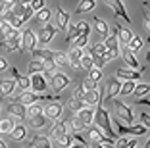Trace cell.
I'll list each match as a JSON object with an SVG mask.
<instances>
[{"mask_svg":"<svg viewBox=\"0 0 150 148\" xmlns=\"http://www.w3.org/2000/svg\"><path fill=\"white\" fill-rule=\"evenodd\" d=\"M2 2H4V8H12V4L16 0H2Z\"/></svg>","mask_w":150,"mask_h":148,"instance_id":"91938a15","label":"cell"},{"mask_svg":"<svg viewBox=\"0 0 150 148\" xmlns=\"http://www.w3.org/2000/svg\"><path fill=\"white\" fill-rule=\"evenodd\" d=\"M87 42H88V35H77V39L71 42V46H75V48H87Z\"/></svg>","mask_w":150,"mask_h":148,"instance_id":"ee69618b","label":"cell"},{"mask_svg":"<svg viewBox=\"0 0 150 148\" xmlns=\"http://www.w3.org/2000/svg\"><path fill=\"white\" fill-rule=\"evenodd\" d=\"M81 54H83V48H75V46H71V50L67 52V62L73 69H81V64H79Z\"/></svg>","mask_w":150,"mask_h":148,"instance_id":"ac0fdd59","label":"cell"},{"mask_svg":"<svg viewBox=\"0 0 150 148\" xmlns=\"http://www.w3.org/2000/svg\"><path fill=\"white\" fill-rule=\"evenodd\" d=\"M16 89H19V92H23V91H31V81H29V77L19 73L18 77H16Z\"/></svg>","mask_w":150,"mask_h":148,"instance_id":"83f0119b","label":"cell"},{"mask_svg":"<svg viewBox=\"0 0 150 148\" xmlns=\"http://www.w3.org/2000/svg\"><path fill=\"white\" fill-rule=\"evenodd\" d=\"M104 52H106L104 42H94L93 46L88 48V54H91V56H104Z\"/></svg>","mask_w":150,"mask_h":148,"instance_id":"f35d334b","label":"cell"},{"mask_svg":"<svg viewBox=\"0 0 150 148\" xmlns=\"http://www.w3.org/2000/svg\"><path fill=\"white\" fill-rule=\"evenodd\" d=\"M114 123H115V127H117L119 135L139 137V135H146V133H148V127H146V125H135V123H127V125H123V121H119L117 118H114Z\"/></svg>","mask_w":150,"mask_h":148,"instance_id":"5b68a950","label":"cell"},{"mask_svg":"<svg viewBox=\"0 0 150 148\" xmlns=\"http://www.w3.org/2000/svg\"><path fill=\"white\" fill-rule=\"evenodd\" d=\"M144 21H142V25H144L146 31H150V13H148V2H144Z\"/></svg>","mask_w":150,"mask_h":148,"instance_id":"816d5d0a","label":"cell"},{"mask_svg":"<svg viewBox=\"0 0 150 148\" xmlns=\"http://www.w3.org/2000/svg\"><path fill=\"white\" fill-rule=\"evenodd\" d=\"M94 6H96V2H94V0H79V4H77L75 12H77V13L91 12V10H94Z\"/></svg>","mask_w":150,"mask_h":148,"instance_id":"f546056e","label":"cell"},{"mask_svg":"<svg viewBox=\"0 0 150 148\" xmlns=\"http://www.w3.org/2000/svg\"><path fill=\"white\" fill-rule=\"evenodd\" d=\"M21 48V31L19 29H12L8 35L4 37V40L0 42V50L6 52H18Z\"/></svg>","mask_w":150,"mask_h":148,"instance_id":"7a4b0ae2","label":"cell"},{"mask_svg":"<svg viewBox=\"0 0 150 148\" xmlns=\"http://www.w3.org/2000/svg\"><path fill=\"white\" fill-rule=\"evenodd\" d=\"M71 83V79L67 77L66 73H60V71H54L52 75H50V81H48V87L52 89V92H62L64 89H67Z\"/></svg>","mask_w":150,"mask_h":148,"instance_id":"8992f818","label":"cell"},{"mask_svg":"<svg viewBox=\"0 0 150 148\" xmlns=\"http://www.w3.org/2000/svg\"><path fill=\"white\" fill-rule=\"evenodd\" d=\"M119 89H121V79H117V77H112L110 81H108V100L110 98H115V96L119 94Z\"/></svg>","mask_w":150,"mask_h":148,"instance_id":"cb8c5ba5","label":"cell"},{"mask_svg":"<svg viewBox=\"0 0 150 148\" xmlns=\"http://www.w3.org/2000/svg\"><path fill=\"white\" fill-rule=\"evenodd\" d=\"M10 137H12L13 140H23L27 137V127L23 125V123H16L13 129L10 131Z\"/></svg>","mask_w":150,"mask_h":148,"instance_id":"484cf974","label":"cell"},{"mask_svg":"<svg viewBox=\"0 0 150 148\" xmlns=\"http://www.w3.org/2000/svg\"><path fill=\"white\" fill-rule=\"evenodd\" d=\"M119 54L123 56V62L127 64V67H131V69H139L141 73L144 71V69L141 67V65H139V60L135 58V52H131V50H129V48H127V44H123V48L119 50Z\"/></svg>","mask_w":150,"mask_h":148,"instance_id":"7c38bea8","label":"cell"},{"mask_svg":"<svg viewBox=\"0 0 150 148\" xmlns=\"http://www.w3.org/2000/svg\"><path fill=\"white\" fill-rule=\"evenodd\" d=\"M44 4H46V0H31V2H29V6L33 8V12H39L40 8H44Z\"/></svg>","mask_w":150,"mask_h":148,"instance_id":"f907efd6","label":"cell"},{"mask_svg":"<svg viewBox=\"0 0 150 148\" xmlns=\"http://www.w3.org/2000/svg\"><path fill=\"white\" fill-rule=\"evenodd\" d=\"M6 112H10L12 118H18V119L27 118V106L21 104V102H10V104L6 106Z\"/></svg>","mask_w":150,"mask_h":148,"instance_id":"9a60e30c","label":"cell"},{"mask_svg":"<svg viewBox=\"0 0 150 148\" xmlns=\"http://www.w3.org/2000/svg\"><path fill=\"white\" fill-rule=\"evenodd\" d=\"M141 119H142V125H146V127L150 125V115H148V112H142Z\"/></svg>","mask_w":150,"mask_h":148,"instance_id":"11a10c76","label":"cell"},{"mask_svg":"<svg viewBox=\"0 0 150 148\" xmlns=\"http://www.w3.org/2000/svg\"><path fill=\"white\" fill-rule=\"evenodd\" d=\"M4 10H6V8H4V2H2V0H0V16H2V13H4Z\"/></svg>","mask_w":150,"mask_h":148,"instance_id":"6125c7cd","label":"cell"},{"mask_svg":"<svg viewBox=\"0 0 150 148\" xmlns=\"http://www.w3.org/2000/svg\"><path fill=\"white\" fill-rule=\"evenodd\" d=\"M135 83L137 81H121V89H119L117 96H131L133 89H135Z\"/></svg>","mask_w":150,"mask_h":148,"instance_id":"836d02e7","label":"cell"},{"mask_svg":"<svg viewBox=\"0 0 150 148\" xmlns=\"http://www.w3.org/2000/svg\"><path fill=\"white\" fill-rule=\"evenodd\" d=\"M35 16H37V21L44 25V23L50 21V18H52V12H50L48 8H40L39 12H35Z\"/></svg>","mask_w":150,"mask_h":148,"instance_id":"1f68e13d","label":"cell"},{"mask_svg":"<svg viewBox=\"0 0 150 148\" xmlns=\"http://www.w3.org/2000/svg\"><path fill=\"white\" fill-rule=\"evenodd\" d=\"M0 112H2V106H0Z\"/></svg>","mask_w":150,"mask_h":148,"instance_id":"03108f58","label":"cell"},{"mask_svg":"<svg viewBox=\"0 0 150 148\" xmlns=\"http://www.w3.org/2000/svg\"><path fill=\"white\" fill-rule=\"evenodd\" d=\"M135 102H137V104H142V106H150V100H148V98H141V96H137V98H135Z\"/></svg>","mask_w":150,"mask_h":148,"instance_id":"6f0895ef","label":"cell"},{"mask_svg":"<svg viewBox=\"0 0 150 148\" xmlns=\"http://www.w3.org/2000/svg\"><path fill=\"white\" fill-rule=\"evenodd\" d=\"M75 115L79 118V121L83 123V127L93 125V121H94V106H83Z\"/></svg>","mask_w":150,"mask_h":148,"instance_id":"5bb4252c","label":"cell"},{"mask_svg":"<svg viewBox=\"0 0 150 148\" xmlns=\"http://www.w3.org/2000/svg\"><path fill=\"white\" fill-rule=\"evenodd\" d=\"M62 112H64V106L60 104L58 100H50L46 106H42V113H44V118L48 119V121L60 119V118H62Z\"/></svg>","mask_w":150,"mask_h":148,"instance_id":"ba28073f","label":"cell"},{"mask_svg":"<svg viewBox=\"0 0 150 148\" xmlns=\"http://www.w3.org/2000/svg\"><path fill=\"white\" fill-rule=\"evenodd\" d=\"M29 81H31V91L33 92H42L48 91V79L44 77V73H31L29 75Z\"/></svg>","mask_w":150,"mask_h":148,"instance_id":"9c48e42d","label":"cell"},{"mask_svg":"<svg viewBox=\"0 0 150 148\" xmlns=\"http://www.w3.org/2000/svg\"><path fill=\"white\" fill-rule=\"evenodd\" d=\"M16 121L13 118H2L0 119V135H10V131L13 129Z\"/></svg>","mask_w":150,"mask_h":148,"instance_id":"f1b7e54d","label":"cell"},{"mask_svg":"<svg viewBox=\"0 0 150 148\" xmlns=\"http://www.w3.org/2000/svg\"><path fill=\"white\" fill-rule=\"evenodd\" d=\"M33 16H35V12H33V8H31V6H27L25 13H23V16H21V23H27V21H29V19L33 18Z\"/></svg>","mask_w":150,"mask_h":148,"instance_id":"f5cc1de1","label":"cell"},{"mask_svg":"<svg viewBox=\"0 0 150 148\" xmlns=\"http://www.w3.org/2000/svg\"><path fill=\"white\" fill-rule=\"evenodd\" d=\"M67 148H85L83 144H71V146H67Z\"/></svg>","mask_w":150,"mask_h":148,"instance_id":"be15d7a7","label":"cell"},{"mask_svg":"<svg viewBox=\"0 0 150 148\" xmlns=\"http://www.w3.org/2000/svg\"><path fill=\"white\" fill-rule=\"evenodd\" d=\"M67 129H71L73 133H81L85 127H83V123L79 121V118H77V115H73V118L67 121Z\"/></svg>","mask_w":150,"mask_h":148,"instance_id":"74e56055","label":"cell"},{"mask_svg":"<svg viewBox=\"0 0 150 148\" xmlns=\"http://www.w3.org/2000/svg\"><path fill=\"white\" fill-rule=\"evenodd\" d=\"M56 33H58V27L56 25H52V23H44L42 25V29L39 31V37H37V40L39 42H42V44H46V42H50V40L56 37Z\"/></svg>","mask_w":150,"mask_h":148,"instance_id":"8fae6325","label":"cell"},{"mask_svg":"<svg viewBox=\"0 0 150 148\" xmlns=\"http://www.w3.org/2000/svg\"><path fill=\"white\" fill-rule=\"evenodd\" d=\"M115 77L121 81H141L142 73L139 69H131V67H119L115 71Z\"/></svg>","mask_w":150,"mask_h":148,"instance_id":"4fadbf2b","label":"cell"},{"mask_svg":"<svg viewBox=\"0 0 150 148\" xmlns=\"http://www.w3.org/2000/svg\"><path fill=\"white\" fill-rule=\"evenodd\" d=\"M29 148H52V142H50V137L46 135H35L29 142Z\"/></svg>","mask_w":150,"mask_h":148,"instance_id":"d6986e66","label":"cell"},{"mask_svg":"<svg viewBox=\"0 0 150 148\" xmlns=\"http://www.w3.org/2000/svg\"><path fill=\"white\" fill-rule=\"evenodd\" d=\"M115 148H137V140L135 139H115Z\"/></svg>","mask_w":150,"mask_h":148,"instance_id":"60d3db41","label":"cell"},{"mask_svg":"<svg viewBox=\"0 0 150 148\" xmlns=\"http://www.w3.org/2000/svg\"><path fill=\"white\" fill-rule=\"evenodd\" d=\"M8 67H10V64L4 60V58H0V71H8Z\"/></svg>","mask_w":150,"mask_h":148,"instance_id":"680465c9","label":"cell"},{"mask_svg":"<svg viewBox=\"0 0 150 148\" xmlns=\"http://www.w3.org/2000/svg\"><path fill=\"white\" fill-rule=\"evenodd\" d=\"M29 125L33 127V129H42V127H46V123H48V119L44 118V113H37V115H29Z\"/></svg>","mask_w":150,"mask_h":148,"instance_id":"d4e9b609","label":"cell"},{"mask_svg":"<svg viewBox=\"0 0 150 148\" xmlns=\"http://www.w3.org/2000/svg\"><path fill=\"white\" fill-rule=\"evenodd\" d=\"M31 54H33V60H39L42 64L52 60V50H48V48H33Z\"/></svg>","mask_w":150,"mask_h":148,"instance_id":"603a6c76","label":"cell"},{"mask_svg":"<svg viewBox=\"0 0 150 148\" xmlns=\"http://www.w3.org/2000/svg\"><path fill=\"white\" fill-rule=\"evenodd\" d=\"M56 27L58 29H64V31L69 27V13H67L62 6L56 8Z\"/></svg>","mask_w":150,"mask_h":148,"instance_id":"e0dca14e","label":"cell"},{"mask_svg":"<svg viewBox=\"0 0 150 148\" xmlns=\"http://www.w3.org/2000/svg\"><path fill=\"white\" fill-rule=\"evenodd\" d=\"M71 140H73V137L69 135V133H66V135H62L60 139H58V144L62 148H67V146H71Z\"/></svg>","mask_w":150,"mask_h":148,"instance_id":"681fc988","label":"cell"},{"mask_svg":"<svg viewBox=\"0 0 150 148\" xmlns=\"http://www.w3.org/2000/svg\"><path fill=\"white\" fill-rule=\"evenodd\" d=\"M135 35L133 31H129V29H125L121 23H115V37H117V40L121 44H127L129 40H131V37Z\"/></svg>","mask_w":150,"mask_h":148,"instance_id":"ffe728a7","label":"cell"},{"mask_svg":"<svg viewBox=\"0 0 150 148\" xmlns=\"http://www.w3.org/2000/svg\"><path fill=\"white\" fill-rule=\"evenodd\" d=\"M150 92V85L148 83H135V89H133L131 96H144Z\"/></svg>","mask_w":150,"mask_h":148,"instance_id":"d6a6232c","label":"cell"},{"mask_svg":"<svg viewBox=\"0 0 150 148\" xmlns=\"http://www.w3.org/2000/svg\"><path fill=\"white\" fill-rule=\"evenodd\" d=\"M83 106H85V102H83V100H79V98H73V96H71L69 102H67V108H69L71 112H79Z\"/></svg>","mask_w":150,"mask_h":148,"instance_id":"b9f144b4","label":"cell"},{"mask_svg":"<svg viewBox=\"0 0 150 148\" xmlns=\"http://www.w3.org/2000/svg\"><path fill=\"white\" fill-rule=\"evenodd\" d=\"M104 46H106V50H114L115 54H119V40L115 35H110L108 33L106 37H104Z\"/></svg>","mask_w":150,"mask_h":148,"instance_id":"4316f807","label":"cell"},{"mask_svg":"<svg viewBox=\"0 0 150 148\" xmlns=\"http://www.w3.org/2000/svg\"><path fill=\"white\" fill-rule=\"evenodd\" d=\"M27 69H29V75H31V73H42V71H44V64L39 62V60H31L29 65H27Z\"/></svg>","mask_w":150,"mask_h":148,"instance_id":"8d00e7d4","label":"cell"},{"mask_svg":"<svg viewBox=\"0 0 150 148\" xmlns=\"http://www.w3.org/2000/svg\"><path fill=\"white\" fill-rule=\"evenodd\" d=\"M88 77L98 83V81H102V77H104V75H102V69H100V67H91V69H88Z\"/></svg>","mask_w":150,"mask_h":148,"instance_id":"7dc6e473","label":"cell"},{"mask_svg":"<svg viewBox=\"0 0 150 148\" xmlns=\"http://www.w3.org/2000/svg\"><path fill=\"white\" fill-rule=\"evenodd\" d=\"M12 29H13V27L10 25L8 21H6V19L2 18V16H0V37H6V35H8V33H10Z\"/></svg>","mask_w":150,"mask_h":148,"instance_id":"bcb514c9","label":"cell"},{"mask_svg":"<svg viewBox=\"0 0 150 148\" xmlns=\"http://www.w3.org/2000/svg\"><path fill=\"white\" fill-rule=\"evenodd\" d=\"M81 87H83L85 91H94V89H98V83H96V81H93L91 77H87V79H83Z\"/></svg>","mask_w":150,"mask_h":148,"instance_id":"c3c4849f","label":"cell"},{"mask_svg":"<svg viewBox=\"0 0 150 148\" xmlns=\"http://www.w3.org/2000/svg\"><path fill=\"white\" fill-rule=\"evenodd\" d=\"M127 48L131 50V52H139V50L142 48V39H141L139 35H133L131 40L127 42Z\"/></svg>","mask_w":150,"mask_h":148,"instance_id":"e575fe53","label":"cell"},{"mask_svg":"<svg viewBox=\"0 0 150 148\" xmlns=\"http://www.w3.org/2000/svg\"><path fill=\"white\" fill-rule=\"evenodd\" d=\"M81 67H83V69H91V67H93V56H91V54H88V50H85L83 48V54H81Z\"/></svg>","mask_w":150,"mask_h":148,"instance_id":"d590c367","label":"cell"},{"mask_svg":"<svg viewBox=\"0 0 150 148\" xmlns=\"http://www.w3.org/2000/svg\"><path fill=\"white\" fill-rule=\"evenodd\" d=\"M16 2H18V4H25V6H27L29 2H31V0H16Z\"/></svg>","mask_w":150,"mask_h":148,"instance_id":"94428289","label":"cell"},{"mask_svg":"<svg viewBox=\"0 0 150 148\" xmlns=\"http://www.w3.org/2000/svg\"><path fill=\"white\" fill-rule=\"evenodd\" d=\"M83 102L85 106H96L102 102V94H100V87L94 89V91H85L83 94Z\"/></svg>","mask_w":150,"mask_h":148,"instance_id":"2e32d148","label":"cell"},{"mask_svg":"<svg viewBox=\"0 0 150 148\" xmlns=\"http://www.w3.org/2000/svg\"><path fill=\"white\" fill-rule=\"evenodd\" d=\"M83 94H85V89L79 85V87L73 91V94H71V96H73V98H79V100H83Z\"/></svg>","mask_w":150,"mask_h":148,"instance_id":"db71d44e","label":"cell"},{"mask_svg":"<svg viewBox=\"0 0 150 148\" xmlns=\"http://www.w3.org/2000/svg\"><path fill=\"white\" fill-rule=\"evenodd\" d=\"M0 148H6V142H4L2 139H0Z\"/></svg>","mask_w":150,"mask_h":148,"instance_id":"e7e4bbea","label":"cell"},{"mask_svg":"<svg viewBox=\"0 0 150 148\" xmlns=\"http://www.w3.org/2000/svg\"><path fill=\"white\" fill-rule=\"evenodd\" d=\"M52 60H54V64L58 65V67H62V65H66L67 64V54L66 52H52Z\"/></svg>","mask_w":150,"mask_h":148,"instance_id":"ab89813d","label":"cell"},{"mask_svg":"<svg viewBox=\"0 0 150 148\" xmlns=\"http://www.w3.org/2000/svg\"><path fill=\"white\" fill-rule=\"evenodd\" d=\"M37 113H42V106L39 102H33V104L27 106V118L29 115H37Z\"/></svg>","mask_w":150,"mask_h":148,"instance_id":"f6af8a7d","label":"cell"},{"mask_svg":"<svg viewBox=\"0 0 150 148\" xmlns=\"http://www.w3.org/2000/svg\"><path fill=\"white\" fill-rule=\"evenodd\" d=\"M67 133V121L64 119H54V125H52V139L58 140L62 135Z\"/></svg>","mask_w":150,"mask_h":148,"instance_id":"44dd1931","label":"cell"},{"mask_svg":"<svg viewBox=\"0 0 150 148\" xmlns=\"http://www.w3.org/2000/svg\"><path fill=\"white\" fill-rule=\"evenodd\" d=\"M21 48L27 50V52H31L33 48H37V35L33 29H23L21 31Z\"/></svg>","mask_w":150,"mask_h":148,"instance_id":"30bf717a","label":"cell"},{"mask_svg":"<svg viewBox=\"0 0 150 148\" xmlns=\"http://www.w3.org/2000/svg\"><path fill=\"white\" fill-rule=\"evenodd\" d=\"M110 104L114 106L115 110V118L119 119V121H125V123H133V110L129 104H125V102H121L119 98H110Z\"/></svg>","mask_w":150,"mask_h":148,"instance_id":"3957f363","label":"cell"},{"mask_svg":"<svg viewBox=\"0 0 150 148\" xmlns=\"http://www.w3.org/2000/svg\"><path fill=\"white\" fill-rule=\"evenodd\" d=\"M104 4H106L110 10H114V13L119 19H123L125 23H131V16H129V12L125 10L123 0H104Z\"/></svg>","mask_w":150,"mask_h":148,"instance_id":"52a82bcc","label":"cell"},{"mask_svg":"<svg viewBox=\"0 0 150 148\" xmlns=\"http://www.w3.org/2000/svg\"><path fill=\"white\" fill-rule=\"evenodd\" d=\"M16 91V79H2L0 81V96H12V92Z\"/></svg>","mask_w":150,"mask_h":148,"instance_id":"7402d4cb","label":"cell"},{"mask_svg":"<svg viewBox=\"0 0 150 148\" xmlns=\"http://www.w3.org/2000/svg\"><path fill=\"white\" fill-rule=\"evenodd\" d=\"M94 29H96V33H98V35H102V37H106L108 33H110L108 23L104 21V19H100V18H94Z\"/></svg>","mask_w":150,"mask_h":148,"instance_id":"4dcf8cb0","label":"cell"},{"mask_svg":"<svg viewBox=\"0 0 150 148\" xmlns=\"http://www.w3.org/2000/svg\"><path fill=\"white\" fill-rule=\"evenodd\" d=\"M94 125L98 127V129H102L104 131V135H108L110 139H117V133L114 131V127H112V118H110V112H108L104 106H102V102L100 104H96L94 106Z\"/></svg>","mask_w":150,"mask_h":148,"instance_id":"6da1fadb","label":"cell"},{"mask_svg":"<svg viewBox=\"0 0 150 148\" xmlns=\"http://www.w3.org/2000/svg\"><path fill=\"white\" fill-rule=\"evenodd\" d=\"M87 146H88V148H106L104 144L96 142V140H88V142H87Z\"/></svg>","mask_w":150,"mask_h":148,"instance_id":"9f6ffc18","label":"cell"},{"mask_svg":"<svg viewBox=\"0 0 150 148\" xmlns=\"http://www.w3.org/2000/svg\"><path fill=\"white\" fill-rule=\"evenodd\" d=\"M85 129H87V137H88V140H96V142L104 144L106 148H114V146H115L114 139H110L108 135H104V131L98 129L94 123H93V125H88V127H85Z\"/></svg>","mask_w":150,"mask_h":148,"instance_id":"277c9868","label":"cell"},{"mask_svg":"<svg viewBox=\"0 0 150 148\" xmlns=\"http://www.w3.org/2000/svg\"><path fill=\"white\" fill-rule=\"evenodd\" d=\"M75 29H77V33H79V35H91V25H88L85 19H81V21L75 25Z\"/></svg>","mask_w":150,"mask_h":148,"instance_id":"7bdbcfd3","label":"cell"}]
</instances>
